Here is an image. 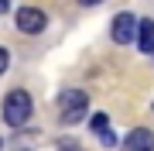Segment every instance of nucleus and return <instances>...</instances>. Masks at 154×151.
<instances>
[{"instance_id":"f257e3e1","label":"nucleus","mask_w":154,"mask_h":151,"mask_svg":"<svg viewBox=\"0 0 154 151\" xmlns=\"http://www.w3.org/2000/svg\"><path fill=\"white\" fill-rule=\"evenodd\" d=\"M0 113H4L7 127H24V124L31 120V113H34V100H31V93H28V90H11V93L4 96Z\"/></svg>"},{"instance_id":"f03ea898","label":"nucleus","mask_w":154,"mask_h":151,"mask_svg":"<svg viewBox=\"0 0 154 151\" xmlns=\"http://www.w3.org/2000/svg\"><path fill=\"white\" fill-rule=\"evenodd\" d=\"M86 110H89V96L82 90H62V96H58V120L65 127L79 124L86 117Z\"/></svg>"},{"instance_id":"7ed1b4c3","label":"nucleus","mask_w":154,"mask_h":151,"mask_svg":"<svg viewBox=\"0 0 154 151\" xmlns=\"http://www.w3.org/2000/svg\"><path fill=\"white\" fill-rule=\"evenodd\" d=\"M134 34H137V17H134L130 11L116 14L113 21H110V38H113V45H130Z\"/></svg>"},{"instance_id":"20e7f679","label":"nucleus","mask_w":154,"mask_h":151,"mask_svg":"<svg viewBox=\"0 0 154 151\" xmlns=\"http://www.w3.org/2000/svg\"><path fill=\"white\" fill-rule=\"evenodd\" d=\"M14 24L21 34H41L45 24H48V17H45V11H38V7H21V11L14 14Z\"/></svg>"},{"instance_id":"39448f33","label":"nucleus","mask_w":154,"mask_h":151,"mask_svg":"<svg viewBox=\"0 0 154 151\" xmlns=\"http://www.w3.org/2000/svg\"><path fill=\"white\" fill-rule=\"evenodd\" d=\"M120 151H154V134L147 127H134L130 134L120 141Z\"/></svg>"},{"instance_id":"423d86ee","label":"nucleus","mask_w":154,"mask_h":151,"mask_svg":"<svg viewBox=\"0 0 154 151\" xmlns=\"http://www.w3.org/2000/svg\"><path fill=\"white\" fill-rule=\"evenodd\" d=\"M134 38H137V45H140V52H151L154 48V21L151 17H137V34H134Z\"/></svg>"},{"instance_id":"0eeeda50","label":"nucleus","mask_w":154,"mask_h":151,"mask_svg":"<svg viewBox=\"0 0 154 151\" xmlns=\"http://www.w3.org/2000/svg\"><path fill=\"white\" fill-rule=\"evenodd\" d=\"M99 137H103V148H116V144H120V141H116V134H113L110 127H106V131H99Z\"/></svg>"},{"instance_id":"6e6552de","label":"nucleus","mask_w":154,"mask_h":151,"mask_svg":"<svg viewBox=\"0 0 154 151\" xmlns=\"http://www.w3.org/2000/svg\"><path fill=\"white\" fill-rule=\"evenodd\" d=\"M106 127H110V117H106V113H96L93 117V131L99 134V131H106Z\"/></svg>"},{"instance_id":"1a4fd4ad","label":"nucleus","mask_w":154,"mask_h":151,"mask_svg":"<svg viewBox=\"0 0 154 151\" xmlns=\"http://www.w3.org/2000/svg\"><path fill=\"white\" fill-rule=\"evenodd\" d=\"M7 65H11V52H7L4 45H0V76L7 72Z\"/></svg>"},{"instance_id":"9d476101","label":"nucleus","mask_w":154,"mask_h":151,"mask_svg":"<svg viewBox=\"0 0 154 151\" xmlns=\"http://www.w3.org/2000/svg\"><path fill=\"white\" fill-rule=\"evenodd\" d=\"M58 151H86V148H79L75 141H58Z\"/></svg>"},{"instance_id":"9b49d317","label":"nucleus","mask_w":154,"mask_h":151,"mask_svg":"<svg viewBox=\"0 0 154 151\" xmlns=\"http://www.w3.org/2000/svg\"><path fill=\"white\" fill-rule=\"evenodd\" d=\"M75 4H82V7H93V4H103V0H75Z\"/></svg>"},{"instance_id":"f8f14e48","label":"nucleus","mask_w":154,"mask_h":151,"mask_svg":"<svg viewBox=\"0 0 154 151\" xmlns=\"http://www.w3.org/2000/svg\"><path fill=\"white\" fill-rule=\"evenodd\" d=\"M4 11H7V0H0V14H4Z\"/></svg>"},{"instance_id":"ddd939ff","label":"nucleus","mask_w":154,"mask_h":151,"mask_svg":"<svg viewBox=\"0 0 154 151\" xmlns=\"http://www.w3.org/2000/svg\"><path fill=\"white\" fill-rule=\"evenodd\" d=\"M151 55H154V48H151Z\"/></svg>"},{"instance_id":"4468645a","label":"nucleus","mask_w":154,"mask_h":151,"mask_svg":"<svg viewBox=\"0 0 154 151\" xmlns=\"http://www.w3.org/2000/svg\"><path fill=\"white\" fill-rule=\"evenodd\" d=\"M7 4H11V0H7Z\"/></svg>"}]
</instances>
